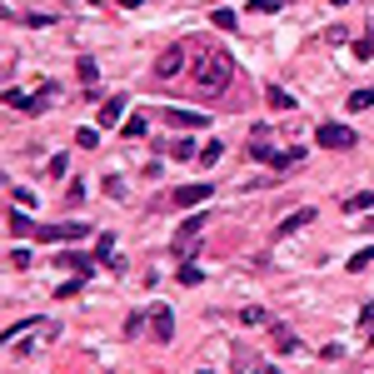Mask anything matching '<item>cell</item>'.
Returning <instances> with one entry per match:
<instances>
[{
    "instance_id": "cell-16",
    "label": "cell",
    "mask_w": 374,
    "mask_h": 374,
    "mask_svg": "<svg viewBox=\"0 0 374 374\" xmlns=\"http://www.w3.org/2000/svg\"><path fill=\"white\" fill-rule=\"evenodd\" d=\"M120 130H125V140H140V135H145L150 125H145V115H130V120H125Z\"/></svg>"
},
{
    "instance_id": "cell-18",
    "label": "cell",
    "mask_w": 374,
    "mask_h": 374,
    "mask_svg": "<svg viewBox=\"0 0 374 374\" xmlns=\"http://www.w3.org/2000/svg\"><path fill=\"white\" fill-rule=\"evenodd\" d=\"M349 110H374V90H354L349 95Z\"/></svg>"
},
{
    "instance_id": "cell-20",
    "label": "cell",
    "mask_w": 374,
    "mask_h": 374,
    "mask_svg": "<svg viewBox=\"0 0 374 374\" xmlns=\"http://www.w3.org/2000/svg\"><path fill=\"white\" fill-rule=\"evenodd\" d=\"M220 155H225V145H205L200 150V165H220Z\"/></svg>"
},
{
    "instance_id": "cell-8",
    "label": "cell",
    "mask_w": 374,
    "mask_h": 374,
    "mask_svg": "<svg viewBox=\"0 0 374 374\" xmlns=\"http://www.w3.org/2000/svg\"><path fill=\"white\" fill-rule=\"evenodd\" d=\"M120 120H125V100H120V95H110V100L100 105V130H105V125H120Z\"/></svg>"
},
{
    "instance_id": "cell-15",
    "label": "cell",
    "mask_w": 374,
    "mask_h": 374,
    "mask_svg": "<svg viewBox=\"0 0 374 374\" xmlns=\"http://www.w3.org/2000/svg\"><path fill=\"white\" fill-rule=\"evenodd\" d=\"M50 95H56V85H45L40 95H30V105H25V115H40L45 105H50Z\"/></svg>"
},
{
    "instance_id": "cell-27",
    "label": "cell",
    "mask_w": 374,
    "mask_h": 374,
    "mask_svg": "<svg viewBox=\"0 0 374 374\" xmlns=\"http://www.w3.org/2000/svg\"><path fill=\"white\" fill-rule=\"evenodd\" d=\"M6 105H11V110H25V105H30V95H20V90H6Z\"/></svg>"
},
{
    "instance_id": "cell-3",
    "label": "cell",
    "mask_w": 374,
    "mask_h": 374,
    "mask_svg": "<svg viewBox=\"0 0 374 374\" xmlns=\"http://www.w3.org/2000/svg\"><path fill=\"white\" fill-rule=\"evenodd\" d=\"M190 56H195L190 45H170L165 56L155 60V75H160V80H175V75H190Z\"/></svg>"
},
{
    "instance_id": "cell-1",
    "label": "cell",
    "mask_w": 374,
    "mask_h": 374,
    "mask_svg": "<svg viewBox=\"0 0 374 374\" xmlns=\"http://www.w3.org/2000/svg\"><path fill=\"white\" fill-rule=\"evenodd\" d=\"M230 80H235V60L225 50H200V60L190 65V90L195 95H220V90H230Z\"/></svg>"
},
{
    "instance_id": "cell-23",
    "label": "cell",
    "mask_w": 374,
    "mask_h": 374,
    "mask_svg": "<svg viewBox=\"0 0 374 374\" xmlns=\"http://www.w3.org/2000/svg\"><path fill=\"white\" fill-rule=\"evenodd\" d=\"M369 264H374V250H359V254H354V259H349V270H354V275H359V270H369Z\"/></svg>"
},
{
    "instance_id": "cell-12",
    "label": "cell",
    "mask_w": 374,
    "mask_h": 374,
    "mask_svg": "<svg viewBox=\"0 0 374 374\" xmlns=\"http://www.w3.org/2000/svg\"><path fill=\"white\" fill-rule=\"evenodd\" d=\"M30 230H35V220L25 215V205H15L11 209V235H30Z\"/></svg>"
},
{
    "instance_id": "cell-14",
    "label": "cell",
    "mask_w": 374,
    "mask_h": 374,
    "mask_svg": "<svg viewBox=\"0 0 374 374\" xmlns=\"http://www.w3.org/2000/svg\"><path fill=\"white\" fill-rule=\"evenodd\" d=\"M299 155H304V145H295V150H275V155H270V165H275V170H290Z\"/></svg>"
},
{
    "instance_id": "cell-21",
    "label": "cell",
    "mask_w": 374,
    "mask_h": 374,
    "mask_svg": "<svg viewBox=\"0 0 374 374\" xmlns=\"http://www.w3.org/2000/svg\"><path fill=\"white\" fill-rule=\"evenodd\" d=\"M369 205H374V195H369V190H359V195H349V200H344V209H369Z\"/></svg>"
},
{
    "instance_id": "cell-7",
    "label": "cell",
    "mask_w": 374,
    "mask_h": 374,
    "mask_svg": "<svg viewBox=\"0 0 374 374\" xmlns=\"http://www.w3.org/2000/svg\"><path fill=\"white\" fill-rule=\"evenodd\" d=\"M209 195H215V185H180V190H175V205L190 209V205H205Z\"/></svg>"
},
{
    "instance_id": "cell-26",
    "label": "cell",
    "mask_w": 374,
    "mask_h": 374,
    "mask_svg": "<svg viewBox=\"0 0 374 374\" xmlns=\"http://www.w3.org/2000/svg\"><path fill=\"white\" fill-rule=\"evenodd\" d=\"M80 285H85V275H80V280H70V285H60V290H56V299H75V295H80Z\"/></svg>"
},
{
    "instance_id": "cell-30",
    "label": "cell",
    "mask_w": 374,
    "mask_h": 374,
    "mask_svg": "<svg viewBox=\"0 0 374 374\" xmlns=\"http://www.w3.org/2000/svg\"><path fill=\"white\" fill-rule=\"evenodd\" d=\"M359 325H364V330H374V304H364V314H359Z\"/></svg>"
},
{
    "instance_id": "cell-2",
    "label": "cell",
    "mask_w": 374,
    "mask_h": 374,
    "mask_svg": "<svg viewBox=\"0 0 374 374\" xmlns=\"http://www.w3.org/2000/svg\"><path fill=\"white\" fill-rule=\"evenodd\" d=\"M56 335V325H50V319H25V325H15L6 340H11V349L15 354H35L40 349V340H50Z\"/></svg>"
},
{
    "instance_id": "cell-13",
    "label": "cell",
    "mask_w": 374,
    "mask_h": 374,
    "mask_svg": "<svg viewBox=\"0 0 374 374\" xmlns=\"http://www.w3.org/2000/svg\"><path fill=\"white\" fill-rule=\"evenodd\" d=\"M165 155H170V160H200V150H195L190 140H170V145H165Z\"/></svg>"
},
{
    "instance_id": "cell-28",
    "label": "cell",
    "mask_w": 374,
    "mask_h": 374,
    "mask_svg": "<svg viewBox=\"0 0 374 374\" xmlns=\"http://www.w3.org/2000/svg\"><path fill=\"white\" fill-rule=\"evenodd\" d=\"M250 11H254V15H275V11H280V0H254Z\"/></svg>"
},
{
    "instance_id": "cell-19",
    "label": "cell",
    "mask_w": 374,
    "mask_h": 374,
    "mask_svg": "<svg viewBox=\"0 0 374 374\" xmlns=\"http://www.w3.org/2000/svg\"><path fill=\"white\" fill-rule=\"evenodd\" d=\"M270 155H275V150H270V145H264V135L254 130V140H250V160H270Z\"/></svg>"
},
{
    "instance_id": "cell-31",
    "label": "cell",
    "mask_w": 374,
    "mask_h": 374,
    "mask_svg": "<svg viewBox=\"0 0 374 374\" xmlns=\"http://www.w3.org/2000/svg\"><path fill=\"white\" fill-rule=\"evenodd\" d=\"M115 6H120V11H140V0H115Z\"/></svg>"
},
{
    "instance_id": "cell-6",
    "label": "cell",
    "mask_w": 374,
    "mask_h": 374,
    "mask_svg": "<svg viewBox=\"0 0 374 374\" xmlns=\"http://www.w3.org/2000/svg\"><path fill=\"white\" fill-rule=\"evenodd\" d=\"M150 335H155V344H170V340H175V309H170V304H155Z\"/></svg>"
},
{
    "instance_id": "cell-4",
    "label": "cell",
    "mask_w": 374,
    "mask_h": 374,
    "mask_svg": "<svg viewBox=\"0 0 374 374\" xmlns=\"http://www.w3.org/2000/svg\"><path fill=\"white\" fill-rule=\"evenodd\" d=\"M205 225H209L205 215H190V220L180 225V235H175V254H180V259H190V254H195V245H200V235H205Z\"/></svg>"
},
{
    "instance_id": "cell-29",
    "label": "cell",
    "mask_w": 374,
    "mask_h": 374,
    "mask_svg": "<svg viewBox=\"0 0 374 374\" xmlns=\"http://www.w3.org/2000/svg\"><path fill=\"white\" fill-rule=\"evenodd\" d=\"M180 285H200V270H195V264H180Z\"/></svg>"
},
{
    "instance_id": "cell-32",
    "label": "cell",
    "mask_w": 374,
    "mask_h": 374,
    "mask_svg": "<svg viewBox=\"0 0 374 374\" xmlns=\"http://www.w3.org/2000/svg\"><path fill=\"white\" fill-rule=\"evenodd\" d=\"M364 230H369V235H374V215H369V220H364Z\"/></svg>"
},
{
    "instance_id": "cell-17",
    "label": "cell",
    "mask_w": 374,
    "mask_h": 374,
    "mask_svg": "<svg viewBox=\"0 0 374 374\" xmlns=\"http://www.w3.org/2000/svg\"><path fill=\"white\" fill-rule=\"evenodd\" d=\"M275 349H280V354H295V349H299V340H295L290 330H275Z\"/></svg>"
},
{
    "instance_id": "cell-22",
    "label": "cell",
    "mask_w": 374,
    "mask_h": 374,
    "mask_svg": "<svg viewBox=\"0 0 374 374\" xmlns=\"http://www.w3.org/2000/svg\"><path fill=\"white\" fill-rule=\"evenodd\" d=\"M240 325H264V309H254V304H245V309H240Z\"/></svg>"
},
{
    "instance_id": "cell-11",
    "label": "cell",
    "mask_w": 374,
    "mask_h": 374,
    "mask_svg": "<svg viewBox=\"0 0 374 374\" xmlns=\"http://www.w3.org/2000/svg\"><path fill=\"white\" fill-rule=\"evenodd\" d=\"M309 220H314V209H295V215H285V220H280V235H295V230H299V225H309Z\"/></svg>"
},
{
    "instance_id": "cell-5",
    "label": "cell",
    "mask_w": 374,
    "mask_h": 374,
    "mask_svg": "<svg viewBox=\"0 0 374 374\" xmlns=\"http://www.w3.org/2000/svg\"><path fill=\"white\" fill-rule=\"evenodd\" d=\"M314 140L325 145V150H349V145H354V130H349V125H335V120H325V125L314 130Z\"/></svg>"
},
{
    "instance_id": "cell-24",
    "label": "cell",
    "mask_w": 374,
    "mask_h": 374,
    "mask_svg": "<svg viewBox=\"0 0 374 374\" xmlns=\"http://www.w3.org/2000/svg\"><path fill=\"white\" fill-rule=\"evenodd\" d=\"M209 25H220V30H235V11H215V15H209Z\"/></svg>"
},
{
    "instance_id": "cell-9",
    "label": "cell",
    "mask_w": 374,
    "mask_h": 374,
    "mask_svg": "<svg viewBox=\"0 0 374 374\" xmlns=\"http://www.w3.org/2000/svg\"><path fill=\"white\" fill-rule=\"evenodd\" d=\"M165 120H170V125H180V130H200V125H205V115L180 110V105H170V110H165Z\"/></svg>"
},
{
    "instance_id": "cell-10",
    "label": "cell",
    "mask_w": 374,
    "mask_h": 374,
    "mask_svg": "<svg viewBox=\"0 0 374 374\" xmlns=\"http://www.w3.org/2000/svg\"><path fill=\"white\" fill-rule=\"evenodd\" d=\"M264 100H270L275 110H295V95H290L285 85H264Z\"/></svg>"
},
{
    "instance_id": "cell-25",
    "label": "cell",
    "mask_w": 374,
    "mask_h": 374,
    "mask_svg": "<svg viewBox=\"0 0 374 374\" xmlns=\"http://www.w3.org/2000/svg\"><path fill=\"white\" fill-rule=\"evenodd\" d=\"M75 145H85V150H95V145H100V130H90V125H85V130L75 135Z\"/></svg>"
}]
</instances>
